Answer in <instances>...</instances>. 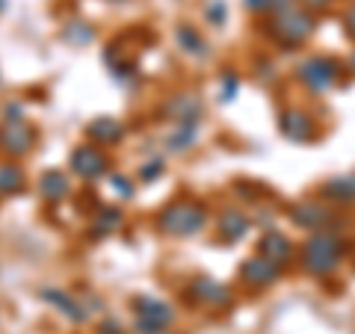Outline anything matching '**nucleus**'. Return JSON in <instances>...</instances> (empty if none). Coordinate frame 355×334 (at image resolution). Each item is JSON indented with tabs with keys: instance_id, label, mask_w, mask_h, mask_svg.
I'll list each match as a JSON object with an SVG mask.
<instances>
[{
	"instance_id": "f8f14e48",
	"label": "nucleus",
	"mask_w": 355,
	"mask_h": 334,
	"mask_svg": "<svg viewBox=\"0 0 355 334\" xmlns=\"http://www.w3.org/2000/svg\"><path fill=\"white\" fill-rule=\"evenodd\" d=\"M329 219V210L320 204H299L293 207V222L302 228H320Z\"/></svg>"
},
{
	"instance_id": "6ab92c4d",
	"label": "nucleus",
	"mask_w": 355,
	"mask_h": 334,
	"mask_svg": "<svg viewBox=\"0 0 355 334\" xmlns=\"http://www.w3.org/2000/svg\"><path fill=\"white\" fill-rule=\"evenodd\" d=\"M326 195H331V198H355V184L352 181H343V177H338V181H331V184H326V189H323Z\"/></svg>"
},
{
	"instance_id": "7ed1b4c3",
	"label": "nucleus",
	"mask_w": 355,
	"mask_h": 334,
	"mask_svg": "<svg viewBox=\"0 0 355 334\" xmlns=\"http://www.w3.org/2000/svg\"><path fill=\"white\" fill-rule=\"evenodd\" d=\"M175 319V310L157 299H137V331L139 334H163V328Z\"/></svg>"
},
{
	"instance_id": "2eb2a0df",
	"label": "nucleus",
	"mask_w": 355,
	"mask_h": 334,
	"mask_svg": "<svg viewBox=\"0 0 355 334\" xmlns=\"http://www.w3.org/2000/svg\"><path fill=\"white\" fill-rule=\"evenodd\" d=\"M21 186H24V172H21V166L0 163V193L9 195V193H18Z\"/></svg>"
},
{
	"instance_id": "a211bd4d",
	"label": "nucleus",
	"mask_w": 355,
	"mask_h": 334,
	"mask_svg": "<svg viewBox=\"0 0 355 334\" xmlns=\"http://www.w3.org/2000/svg\"><path fill=\"white\" fill-rule=\"evenodd\" d=\"M44 299H53V302L60 305L62 314H65V317H71L74 322H83V319H86V314H83L80 308H77V302H71V299L65 296V293H60V290H44Z\"/></svg>"
},
{
	"instance_id": "9d476101",
	"label": "nucleus",
	"mask_w": 355,
	"mask_h": 334,
	"mask_svg": "<svg viewBox=\"0 0 355 334\" xmlns=\"http://www.w3.org/2000/svg\"><path fill=\"white\" fill-rule=\"evenodd\" d=\"M89 139L95 142H107V146H113V142L121 139V133H125V128L119 125L116 118H95L92 125H89Z\"/></svg>"
},
{
	"instance_id": "5701e85b",
	"label": "nucleus",
	"mask_w": 355,
	"mask_h": 334,
	"mask_svg": "<svg viewBox=\"0 0 355 334\" xmlns=\"http://www.w3.org/2000/svg\"><path fill=\"white\" fill-rule=\"evenodd\" d=\"M302 3H305L308 9H326V6L331 3V0H302Z\"/></svg>"
},
{
	"instance_id": "aec40b11",
	"label": "nucleus",
	"mask_w": 355,
	"mask_h": 334,
	"mask_svg": "<svg viewBox=\"0 0 355 334\" xmlns=\"http://www.w3.org/2000/svg\"><path fill=\"white\" fill-rule=\"evenodd\" d=\"M121 225V213L119 210H101V216H98V228L92 234H101V231H116Z\"/></svg>"
},
{
	"instance_id": "412c9836",
	"label": "nucleus",
	"mask_w": 355,
	"mask_h": 334,
	"mask_svg": "<svg viewBox=\"0 0 355 334\" xmlns=\"http://www.w3.org/2000/svg\"><path fill=\"white\" fill-rule=\"evenodd\" d=\"M148 166V169H142L139 175H142V181H151V177H157L160 172H163V166L160 163H146Z\"/></svg>"
},
{
	"instance_id": "0eeeda50",
	"label": "nucleus",
	"mask_w": 355,
	"mask_h": 334,
	"mask_svg": "<svg viewBox=\"0 0 355 334\" xmlns=\"http://www.w3.org/2000/svg\"><path fill=\"white\" fill-rule=\"evenodd\" d=\"M33 142H36V133H33V128L27 125V121L21 118H9V125L3 130V137H0V146H3L9 154H27L33 148Z\"/></svg>"
},
{
	"instance_id": "9b49d317",
	"label": "nucleus",
	"mask_w": 355,
	"mask_h": 334,
	"mask_svg": "<svg viewBox=\"0 0 355 334\" xmlns=\"http://www.w3.org/2000/svg\"><path fill=\"white\" fill-rule=\"evenodd\" d=\"M39 189L48 202H60V198H65V193H69V181H65L62 172L51 169V172H44L39 177Z\"/></svg>"
},
{
	"instance_id": "4be33fe9",
	"label": "nucleus",
	"mask_w": 355,
	"mask_h": 334,
	"mask_svg": "<svg viewBox=\"0 0 355 334\" xmlns=\"http://www.w3.org/2000/svg\"><path fill=\"white\" fill-rule=\"evenodd\" d=\"M246 6L254 12H263V9H272V0H246Z\"/></svg>"
},
{
	"instance_id": "f03ea898",
	"label": "nucleus",
	"mask_w": 355,
	"mask_h": 334,
	"mask_svg": "<svg viewBox=\"0 0 355 334\" xmlns=\"http://www.w3.org/2000/svg\"><path fill=\"white\" fill-rule=\"evenodd\" d=\"M340 261V240L335 234H317L308 240L305 254H302V266L314 275H326L338 266Z\"/></svg>"
},
{
	"instance_id": "6e6552de",
	"label": "nucleus",
	"mask_w": 355,
	"mask_h": 334,
	"mask_svg": "<svg viewBox=\"0 0 355 334\" xmlns=\"http://www.w3.org/2000/svg\"><path fill=\"white\" fill-rule=\"evenodd\" d=\"M282 275V266L275 263V261H270V258H252V261H246L243 263V278H246L249 284H254V287H266V284H272L275 278Z\"/></svg>"
},
{
	"instance_id": "ddd939ff",
	"label": "nucleus",
	"mask_w": 355,
	"mask_h": 334,
	"mask_svg": "<svg viewBox=\"0 0 355 334\" xmlns=\"http://www.w3.org/2000/svg\"><path fill=\"white\" fill-rule=\"evenodd\" d=\"M196 293H198V299H205L207 305H225L231 299V293L225 287L216 284V281H207V278H198L196 281Z\"/></svg>"
},
{
	"instance_id": "b1692460",
	"label": "nucleus",
	"mask_w": 355,
	"mask_h": 334,
	"mask_svg": "<svg viewBox=\"0 0 355 334\" xmlns=\"http://www.w3.org/2000/svg\"><path fill=\"white\" fill-rule=\"evenodd\" d=\"M352 71H355V65H352Z\"/></svg>"
},
{
	"instance_id": "39448f33",
	"label": "nucleus",
	"mask_w": 355,
	"mask_h": 334,
	"mask_svg": "<svg viewBox=\"0 0 355 334\" xmlns=\"http://www.w3.org/2000/svg\"><path fill=\"white\" fill-rule=\"evenodd\" d=\"M299 77H302L314 92H326V89L338 80V65L331 60L317 57V60H308L302 69H299Z\"/></svg>"
},
{
	"instance_id": "20e7f679",
	"label": "nucleus",
	"mask_w": 355,
	"mask_h": 334,
	"mask_svg": "<svg viewBox=\"0 0 355 334\" xmlns=\"http://www.w3.org/2000/svg\"><path fill=\"white\" fill-rule=\"evenodd\" d=\"M314 30V21H311V15L305 12H296L293 9H287V12L275 15V39H279L282 44H299L308 39V33Z\"/></svg>"
},
{
	"instance_id": "4468645a",
	"label": "nucleus",
	"mask_w": 355,
	"mask_h": 334,
	"mask_svg": "<svg viewBox=\"0 0 355 334\" xmlns=\"http://www.w3.org/2000/svg\"><path fill=\"white\" fill-rule=\"evenodd\" d=\"M261 252H263L270 261L284 263V258L291 254V243H287L282 234H266V237L261 240Z\"/></svg>"
},
{
	"instance_id": "1a4fd4ad",
	"label": "nucleus",
	"mask_w": 355,
	"mask_h": 334,
	"mask_svg": "<svg viewBox=\"0 0 355 334\" xmlns=\"http://www.w3.org/2000/svg\"><path fill=\"white\" fill-rule=\"evenodd\" d=\"M282 130H284L291 139L305 142L311 133H314V121H311L305 113H299V109H291V113L282 116Z\"/></svg>"
},
{
	"instance_id": "dca6fc26",
	"label": "nucleus",
	"mask_w": 355,
	"mask_h": 334,
	"mask_svg": "<svg viewBox=\"0 0 355 334\" xmlns=\"http://www.w3.org/2000/svg\"><path fill=\"white\" fill-rule=\"evenodd\" d=\"M175 39H178V44L187 51V53H196V57H202L205 53V39L198 36V33L190 27V24H181L175 30Z\"/></svg>"
},
{
	"instance_id": "f3484780",
	"label": "nucleus",
	"mask_w": 355,
	"mask_h": 334,
	"mask_svg": "<svg viewBox=\"0 0 355 334\" xmlns=\"http://www.w3.org/2000/svg\"><path fill=\"white\" fill-rule=\"evenodd\" d=\"M219 225H222V234H225L228 240H240V237H243V231L249 228V219L243 216V213H237V210H228V213L222 216Z\"/></svg>"
},
{
	"instance_id": "f257e3e1",
	"label": "nucleus",
	"mask_w": 355,
	"mask_h": 334,
	"mask_svg": "<svg viewBox=\"0 0 355 334\" xmlns=\"http://www.w3.org/2000/svg\"><path fill=\"white\" fill-rule=\"evenodd\" d=\"M205 225V207L184 198V202H175L157 216V228L166 234H175V237H193L196 231H202Z\"/></svg>"
},
{
	"instance_id": "423d86ee",
	"label": "nucleus",
	"mask_w": 355,
	"mask_h": 334,
	"mask_svg": "<svg viewBox=\"0 0 355 334\" xmlns=\"http://www.w3.org/2000/svg\"><path fill=\"white\" fill-rule=\"evenodd\" d=\"M71 169L80 177H86V181H95V177L107 172V157L95 146H80L71 154Z\"/></svg>"
}]
</instances>
